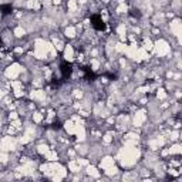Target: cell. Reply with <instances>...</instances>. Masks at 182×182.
I'll return each instance as SVG.
<instances>
[{
  "label": "cell",
  "mask_w": 182,
  "mask_h": 182,
  "mask_svg": "<svg viewBox=\"0 0 182 182\" xmlns=\"http://www.w3.org/2000/svg\"><path fill=\"white\" fill-rule=\"evenodd\" d=\"M91 24H93V27L98 31L105 30V23L102 21L101 16H98V14H93V16H91Z\"/></svg>",
  "instance_id": "1"
},
{
  "label": "cell",
  "mask_w": 182,
  "mask_h": 182,
  "mask_svg": "<svg viewBox=\"0 0 182 182\" xmlns=\"http://www.w3.org/2000/svg\"><path fill=\"white\" fill-rule=\"evenodd\" d=\"M60 73H61V75H63V78H68L71 75V73H73V66H71L70 63H61Z\"/></svg>",
  "instance_id": "2"
},
{
  "label": "cell",
  "mask_w": 182,
  "mask_h": 182,
  "mask_svg": "<svg viewBox=\"0 0 182 182\" xmlns=\"http://www.w3.org/2000/svg\"><path fill=\"white\" fill-rule=\"evenodd\" d=\"M2 13H3V14H9V13H11V6H10V4L2 6Z\"/></svg>",
  "instance_id": "3"
},
{
  "label": "cell",
  "mask_w": 182,
  "mask_h": 182,
  "mask_svg": "<svg viewBox=\"0 0 182 182\" xmlns=\"http://www.w3.org/2000/svg\"><path fill=\"white\" fill-rule=\"evenodd\" d=\"M132 16H134V17H139V16H141V13H139V10H132Z\"/></svg>",
  "instance_id": "4"
},
{
  "label": "cell",
  "mask_w": 182,
  "mask_h": 182,
  "mask_svg": "<svg viewBox=\"0 0 182 182\" xmlns=\"http://www.w3.org/2000/svg\"><path fill=\"white\" fill-rule=\"evenodd\" d=\"M0 48H2V40H0Z\"/></svg>",
  "instance_id": "5"
}]
</instances>
